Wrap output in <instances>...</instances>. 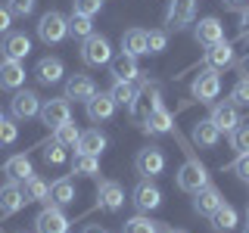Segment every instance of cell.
<instances>
[{
  "mask_svg": "<svg viewBox=\"0 0 249 233\" xmlns=\"http://www.w3.org/2000/svg\"><path fill=\"white\" fill-rule=\"evenodd\" d=\"M159 106H162V87H159L156 81H146L143 87L134 93V100H131L128 109H131V118H134L137 124H143Z\"/></svg>",
  "mask_w": 249,
  "mask_h": 233,
  "instance_id": "1",
  "label": "cell"
},
{
  "mask_svg": "<svg viewBox=\"0 0 249 233\" xmlns=\"http://www.w3.org/2000/svg\"><path fill=\"white\" fill-rule=\"evenodd\" d=\"M66 34H69V19L62 13L50 10V13L41 16V22H37V37H41L44 44H59Z\"/></svg>",
  "mask_w": 249,
  "mask_h": 233,
  "instance_id": "2",
  "label": "cell"
},
{
  "mask_svg": "<svg viewBox=\"0 0 249 233\" xmlns=\"http://www.w3.org/2000/svg\"><path fill=\"white\" fill-rule=\"evenodd\" d=\"M206 183H209L206 165H202V162H196V159H187L184 165H181V171H178V186H181L184 193H196V190H202Z\"/></svg>",
  "mask_w": 249,
  "mask_h": 233,
  "instance_id": "3",
  "label": "cell"
},
{
  "mask_svg": "<svg viewBox=\"0 0 249 233\" xmlns=\"http://www.w3.org/2000/svg\"><path fill=\"white\" fill-rule=\"evenodd\" d=\"M134 168H137V174H143L146 181H153V177H159L162 171H165V152H162L159 146H143L134 159Z\"/></svg>",
  "mask_w": 249,
  "mask_h": 233,
  "instance_id": "4",
  "label": "cell"
},
{
  "mask_svg": "<svg viewBox=\"0 0 249 233\" xmlns=\"http://www.w3.org/2000/svg\"><path fill=\"white\" fill-rule=\"evenodd\" d=\"M193 97L199 100V103H215L218 93H221V78H218L215 68H202V72L193 78Z\"/></svg>",
  "mask_w": 249,
  "mask_h": 233,
  "instance_id": "5",
  "label": "cell"
},
{
  "mask_svg": "<svg viewBox=\"0 0 249 233\" xmlns=\"http://www.w3.org/2000/svg\"><path fill=\"white\" fill-rule=\"evenodd\" d=\"M193 16H196V0H171L165 13V28L181 31L187 25H193Z\"/></svg>",
  "mask_w": 249,
  "mask_h": 233,
  "instance_id": "6",
  "label": "cell"
},
{
  "mask_svg": "<svg viewBox=\"0 0 249 233\" xmlns=\"http://www.w3.org/2000/svg\"><path fill=\"white\" fill-rule=\"evenodd\" d=\"M81 59L84 66H109V59H112V47L103 34H90L88 41L81 44Z\"/></svg>",
  "mask_w": 249,
  "mask_h": 233,
  "instance_id": "7",
  "label": "cell"
},
{
  "mask_svg": "<svg viewBox=\"0 0 249 233\" xmlns=\"http://www.w3.org/2000/svg\"><path fill=\"white\" fill-rule=\"evenodd\" d=\"M131 202H134V208H137L140 215H150L153 208L162 205V190L153 181H146V177H143V181L134 186V193H131Z\"/></svg>",
  "mask_w": 249,
  "mask_h": 233,
  "instance_id": "8",
  "label": "cell"
},
{
  "mask_svg": "<svg viewBox=\"0 0 249 233\" xmlns=\"http://www.w3.org/2000/svg\"><path fill=\"white\" fill-rule=\"evenodd\" d=\"M41 121L47 128H59V124L72 121V106H69L66 97H56V100H44L41 103Z\"/></svg>",
  "mask_w": 249,
  "mask_h": 233,
  "instance_id": "9",
  "label": "cell"
},
{
  "mask_svg": "<svg viewBox=\"0 0 249 233\" xmlns=\"http://www.w3.org/2000/svg\"><path fill=\"white\" fill-rule=\"evenodd\" d=\"M35 230L37 233H69V217L59 205H47L35 217Z\"/></svg>",
  "mask_w": 249,
  "mask_h": 233,
  "instance_id": "10",
  "label": "cell"
},
{
  "mask_svg": "<svg viewBox=\"0 0 249 233\" xmlns=\"http://www.w3.org/2000/svg\"><path fill=\"white\" fill-rule=\"evenodd\" d=\"M13 118H19V121H28V118H35V115H41V97H37L35 90H19L13 97Z\"/></svg>",
  "mask_w": 249,
  "mask_h": 233,
  "instance_id": "11",
  "label": "cell"
},
{
  "mask_svg": "<svg viewBox=\"0 0 249 233\" xmlns=\"http://www.w3.org/2000/svg\"><path fill=\"white\" fill-rule=\"evenodd\" d=\"M0 53H3V59L22 62V59H25L28 53H31V41H28V34H22V31H10V34H3Z\"/></svg>",
  "mask_w": 249,
  "mask_h": 233,
  "instance_id": "12",
  "label": "cell"
},
{
  "mask_svg": "<svg viewBox=\"0 0 249 233\" xmlns=\"http://www.w3.org/2000/svg\"><path fill=\"white\" fill-rule=\"evenodd\" d=\"M97 205L103 208V212H119V208L124 205V190L122 183L115 181H103L97 186Z\"/></svg>",
  "mask_w": 249,
  "mask_h": 233,
  "instance_id": "13",
  "label": "cell"
},
{
  "mask_svg": "<svg viewBox=\"0 0 249 233\" xmlns=\"http://www.w3.org/2000/svg\"><path fill=\"white\" fill-rule=\"evenodd\" d=\"M25 190H22L16 181H10V183H3L0 186V217H6V215H16L22 205H25Z\"/></svg>",
  "mask_w": 249,
  "mask_h": 233,
  "instance_id": "14",
  "label": "cell"
},
{
  "mask_svg": "<svg viewBox=\"0 0 249 233\" xmlns=\"http://www.w3.org/2000/svg\"><path fill=\"white\" fill-rule=\"evenodd\" d=\"M84 106H88V118H90L93 124L109 121V118H112V112H115V100L109 97V93H103V90H97Z\"/></svg>",
  "mask_w": 249,
  "mask_h": 233,
  "instance_id": "15",
  "label": "cell"
},
{
  "mask_svg": "<svg viewBox=\"0 0 249 233\" xmlns=\"http://www.w3.org/2000/svg\"><path fill=\"white\" fill-rule=\"evenodd\" d=\"M97 93V84H93L90 75H72L66 81V100H75V103H88V100Z\"/></svg>",
  "mask_w": 249,
  "mask_h": 233,
  "instance_id": "16",
  "label": "cell"
},
{
  "mask_svg": "<svg viewBox=\"0 0 249 233\" xmlns=\"http://www.w3.org/2000/svg\"><path fill=\"white\" fill-rule=\"evenodd\" d=\"M109 72H112L115 81H134L140 75V66H137V56H131V53H119V56L109 59Z\"/></svg>",
  "mask_w": 249,
  "mask_h": 233,
  "instance_id": "17",
  "label": "cell"
},
{
  "mask_svg": "<svg viewBox=\"0 0 249 233\" xmlns=\"http://www.w3.org/2000/svg\"><path fill=\"white\" fill-rule=\"evenodd\" d=\"M193 37H196V44H202V47H212L218 41H224V25L215 16H206V19H199V25L193 28Z\"/></svg>",
  "mask_w": 249,
  "mask_h": 233,
  "instance_id": "18",
  "label": "cell"
},
{
  "mask_svg": "<svg viewBox=\"0 0 249 233\" xmlns=\"http://www.w3.org/2000/svg\"><path fill=\"white\" fill-rule=\"evenodd\" d=\"M233 66V47L228 41H218L206 50V68H215V72H224V68Z\"/></svg>",
  "mask_w": 249,
  "mask_h": 233,
  "instance_id": "19",
  "label": "cell"
},
{
  "mask_svg": "<svg viewBox=\"0 0 249 233\" xmlns=\"http://www.w3.org/2000/svg\"><path fill=\"white\" fill-rule=\"evenodd\" d=\"M62 75H66V66H62L59 56H44V59L35 66V78H37L41 84H59Z\"/></svg>",
  "mask_w": 249,
  "mask_h": 233,
  "instance_id": "20",
  "label": "cell"
},
{
  "mask_svg": "<svg viewBox=\"0 0 249 233\" xmlns=\"http://www.w3.org/2000/svg\"><path fill=\"white\" fill-rule=\"evenodd\" d=\"M25 84V66L13 59L0 62V90H19Z\"/></svg>",
  "mask_w": 249,
  "mask_h": 233,
  "instance_id": "21",
  "label": "cell"
},
{
  "mask_svg": "<svg viewBox=\"0 0 249 233\" xmlns=\"http://www.w3.org/2000/svg\"><path fill=\"white\" fill-rule=\"evenodd\" d=\"M221 193H218V186H212V183H206L202 190H196L193 193V212L196 215H212L218 205H221Z\"/></svg>",
  "mask_w": 249,
  "mask_h": 233,
  "instance_id": "22",
  "label": "cell"
},
{
  "mask_svg": "<svg viewBox=\"0 0 249 233\" xmlns=\"http://www.w3.org/2000/svg\"><path fill=\"white\" fill-rule=\"evenodd\" d=\"M209 118L215 121L218 131L231 134V131L240 124V112H237V106H233V103H218V106H212V115H209Z\"/></svg>",
  "mask_w": 249,
  "mask_h": 233,
  "instance_id": "23",
  "label": "cell"
},
{
  "mask_svg": "<svg viewBox=\"0 0 249 233\" xmlns=\"http://www.w3.org/2000/svg\"><path fill=\"white\" fill-rule=\"evenodd\" d=\"M218 140H221V131L215 128L212 118H202L193 124V143L202 146V150H212V146H218Z\"/></svg>",
  "mask_w": 249,
  "mask_h": 233,
  "instance_id": "24",
  "label": "cell"
},
{
  "mask_svg": "<svg viewBox=\"0 0 249 233\" xmlns=\"http://www.w3.org/2000/svg\"><path fill=\"white\" fill-rule=\"evenodd\" d=\"M78 152H88V155H103L106 150V134L100 128H90V131H81V137H78Z\"/></svg>",
  "mask_w": 249,
  "mask_h": 233,
  "instance_id": "25",
  "label": "cell"
},
{
  "mask_svg": "<svg viewBox=\"0 0 249 233\" xmlns=\"http://www.w3.org/2000/svg\"><path fill=\"white\" fill-rule=\"evenodd\" d=\"M209 217H212V230L215 233H231L233 227H237V208L228 205V202H221Z\"/></svg>",
  "mask_w": 249,
  "mask_h": 233,
  "instance_id": "26",
  "label": "cell"
},
{
  "mask_svg": "<svg viewBox=\"0 0 249 233\" xmlns=\"http://www.w3.org/2000/svg\"><path fill=\"white\" fill-rule=\"evenodd\" d=\"M3 174L10 177V181H16V183H25L28 177L35 174V168H31L28 155H13V159H6V165H3Z\"/></svg>",
  "mask_w": 249,
  "mask_h": 233,
  "instance_id": "27",
  "label": "cell"
},
{
  "mask_svg": "<svg viewBox=\"0 0 249 233\" xmlns=\"http://www.w3.org/2000/svg\"><path fill=\"white\" fill-rule=\"evenodd\" d=\"M171 124H175V115H171L165 106H159V109H156V112L150 115V118L140 124V128H143V131H150V134H168V131H171Z\"/></svg>",
  "mask_w": 249,
  "mask_h": 233,
  "instance_id": "28",
  "label": "cell"
},
{
  "mask_svg": "<svg viewBox=\"0 0 249 233\" xmlns=\"http://www.w3.org/2000/svg\"><path fill=\"white\" fill-rule=\"evenodd\" d=\"M122 50L131 56H143L146 53V31L143 28H131L122 34Z\"/></svg>",
  "mask_w": 249,
  "mask_h": 233,
  "instance_id": "29",
  "label": "cell"
},
{
  "mask_svg": "<svg viewBox=\"0 0 249 233\" xmlns=\"http://www.w3.org/2000/svg\"><path fill=\"white\" fill-rule=\"evenodd\" d=\"M50 202H53V205H72V202H75V183L72 181H69V177H62V181H56V183H53L50 186Z\"/></svg>",
  "mask_w": 249,
  "mask_h": 233,
  "instance_id": "30",
  "label": "cell"
},
{
  "mask_svg": "<svg viewBox=\"0 0 249 233\" xmlns=\"http://www.w3.org/2000/svg\"><path fill=\"white\" fill-rule=\"evenodd\" d=\"M69 34L78 37V41H88V37L93 34V19H90V16L72 13V16H69Z\"/></svg>",
  "mask_w": 249,
  "mask_h": 233,
  "instance_id": "31",
  "label": "cell"
},
{
  "mask_svg": "<svg viewBox=\"0 0 249 233\" xmlns=\"http://www.w3.org/2000/svg\"><path fill=\"white\" fill-rule=\"evenodd\" d=\"M78 137H81V131H78L72 121H66V124H59V128H53V143L66 146V150H75V146H78Z\"/></svg>",
  "mask_w": 249,
  "mask_h": 233,
  "instance_id": "32",
  "label": "cell"
},
{
  "mask_svg": "<svg viewBox=\"0 0 249 233\" xmlns=\"http://www.w3.org/2000/svg\"><path fill=\"white\" fill-rule=\"evenodd\" d=\"M72 171L81 177H93L100 174V155H88V152H78L75 162H72Z\"/></svg>",
  "mask_w": 249,
  "mask_h": 233,
  "instance_id": "33",
  "label": "cell"
},
{
  "mask_svg": "<svg viewBox=\"0 0 249 233\" xmlns=\"http://www.w3.org/2000/svg\"><path fill=\"white\" fill-rule=\"evenodd\" d=\"M25 199L28 202H50V186H47L37 174H31L25 181Z\"/></svg>",
  "mask_w": 249,
  "mask_h": 233,
  "instance_id": "34",
  "label": "cell"
},
{
  "mask_svg": "<svg viewBox=\"0 0 249 233\" xmlns=\"http://www.w3.org/2000/svg\"><path fill=\"white\" fill-rule=\"evenodd\" d=\"M122 233H159V224L150 221L146 215H134V217H128V221H124Z\"/></svg>",
  "mask_w": 249,
  "mask_h": 233,
  "instance_id": "35",
  "label": "cell"
},
{
  "mask_svg": "<svg viewBox=\"0 0 249 233\" xmlns=\"http://www.w3.org/2000/svg\"><path fill=\"white\" fill-rule=\"evenodd\" d=\"M134 81H115L112 84V90H109V97L115 100V106H131V100H134Z\"/></svg>",
  "mask_w": 249,
  "mask_h": 233,
  "instance_id": "36",
  "label": "cell"
},
{
  "mask_svg": "<svg viewBox=\"0 0 249 233\" xmlns=\"http://www.w3.org/2000/svg\"><path fill=\"white\" fill-rule=\"evenodd\" d=\"M231 150H237L240 155H246V152H249V124L240 121L237 128L231 131Z\"/></svg>",
  "mask_w": 249,
  "mask_h": 233,
  "instance_id": "37",
  "label": "cell"
},
{
  "mask_svg": "<svg viewBox=\"0 0 249 233\" xmlns=\"http://www.w3.org/2000/svg\"><path fill=\"white\" fill-rule=\"evenodd\" d=\"M168 47V31L156 28V31H146V53H162Z\"/></svg>",
  "mask_w": 249,
  "mask_h": 233,
  "instance_id": "38",
  "label": "cell"
},
{
  "mask_svg": "<svg viewBox=\"0 0 249 233\" xmlns=\"http://www.w3.org/2000/svg\"><path fill=\"white\" fill-rule=\"evenodd\" d=\"M44 162L47 165H66V146H59V143H53V146H47L44 150Z\"/></svg>",
  "mask_w": 249,
  "mask_h": 233,
  "instance_id": "39",
  "label": "cell"
},
{
  "mask_svg": "<svg viewBox=\"0 0 249 233\" xmlns=\"http://www.w3.org/2000/svg\"><path fill=\"white\" fill-rule=\"evenodd\" d=\"M231 103L233 106H249V78H243V81L231 90Z\"/></svg>",
  "mask_w": 249,
  "mask_h": 233,
  "instance_id": "40",
  "label": "cell"
},
{
  "mask_svg": "<svg viewBox=\"0 0 249 233\" xmlns=\"http://www.w3.org/2000/svg\"><path fill=\"white\" fill-rule=\"evenodd\" d=\"M100 10H103V0H75V13L78 16H97Z\"/></svg>",
  "mask_w": 249,
  "mask_h": 233,
  "instance_id": "41",
  "label": "cell"
},
{
  "mask_svg": "<svg viewBox=\"0 0 249 233\" xmlns=\"http://www.w3.org/2000/svg\"><path fill=\"white\" fill-rule=\"evenodd\" d=\"M35 3H37V0H10L6 6H10L13 16H22V19H25V16L35 13Z\"/></svg>",
  "mask_w": 249,
  "mask_h": 233,
  "instance_id": "42",
  "label": "cell"
},
{
  "mask_svg": "<svg viewBox=\"0 0 249 233\" xmlns=\"http://www.w3.org/2000/svg\"><path fill=\"white\" fill-rule=\"evenodd\" d=\"M16 137H19V128L3 118L0 121V143H16Z\"/></svg>",
  "mask_w": 249,
  "mask_h": 233,
  "instance_id": "43",
  "label": "cell"
},
{
  "mask_svg": "<svg viewBox=\"0 0 249 233\" xmlns=\"http://www.w3.org/2000/svg\"><path fill=\"white\" fill-rule=\"evenodd\" d=\"M233 174L243 177V181H249V152H246V155H240V159L233 162Z\"/></svg>",
  "mask_w": 249,
  "mask_h": 233,
  "instance_id": "44",
  "label": "cell"
},
{
  "mask_svg": "<svg viewBox=\"0 0 249 233\" xmlns=\"http://www.w3.org/2000/svg\"><path fill=\"white\" fill-rule=\"evenodd\" d=\"M10 28H13V13L10 6H0V34H10Z\"/></svg>",
  "mask_w": 249,
  "mask_h": 233,
  "instance_id": "45",
  "label": "cell"
},
{
  "mask_svg": "<svg viewBox=\"0 0 249 233\" xmlns=\"http://www.w3.org/2000/svg\"><path fill=\"white\" fill-rule=\"evenodd\" d=\"M240 25H243V34H249V10H243V16H240Z\"/></svg>",
  "mask_w": 249,
  "mask_h": 233,
  "instance_id": "46",
  "label": "cell"
},
{
  "mask_svg": "<svg viewBox=\"0 0 249 233\" xmlns=\"http://www.w3.org/2000/svg\"><path fill=\"white\" fill-rule=\"evenodd\" d=\"M84 233H106V230L97 227V224H88V227H84Z\"/></svg>",
  "mask_w": 249,
  "mask_h": 233,
  "instance_id": "47",
  "label": "cell"
},
{
  "mask_svg": "<svg viewBox=\"0 0 249 233\" xmlns=\"http://www.w3.org/2000/svg\"><path fill=\"white\" fill-rule=\"evenodd\" d=\"M221 3H224V6H243L246 0H221Z\"/></svg>",
  "mask_w": 249,
  "mask_h": 233,
  "instance_id": "48",
  "label": "cell"
},
{
  "mask_svg": "<svg viewBox=\"0 0 249 233\" xmlns=\"http://www.w3.org/2000/svg\"><path fill=\"white\" fill-rule=\"evenodd\" d=\"M162 233H187V230H162Z\"/></svg>",
  "mask_w": 249,
  "mask_h": 233,
  "instance_id": "49",
  "label": "cell"
},
{
  "mask_svg": "<svg viewBox=\"0 0 249 233\" xmlns=\"http://www.w3.org/2000/svg\"><path fill=\"white\" fill-rule=\"evenodd\" d=\"M243 233H249V221H246V224H243Z\"/></svg>",
  "mask_w": 249,
  "mask_h": 233,
  "instance_id": "50",
  "label": "cell"
},
{
  "mask_svg": "<svg viewBox=\"0 0 249 233\" xmlns=\"http://www.w3.org/2000/svg\"><path fill=\"white\" fill-rule=\"evenodd\" d=\"M246 221H249V205H246Z\"/></svg>",
  "mask_w": 249,
  "mask_h": 233,
  "instance_id": "51",
  "label": "cell"
},
{
  "mask_svg": "<svg viewBox=\"0 0 249 233\" xmlns=\"http://www.w3.org/2000/svg\"><path fill=\"white\" fill-rule=\"evenodd\" d=\"M0 121H3V112H0Z\"/></svg>",
  "mask_w": 249,
  "mask_h": 233,
  "instance_id": "52",
  "label": "cell"
}]
</instances>
